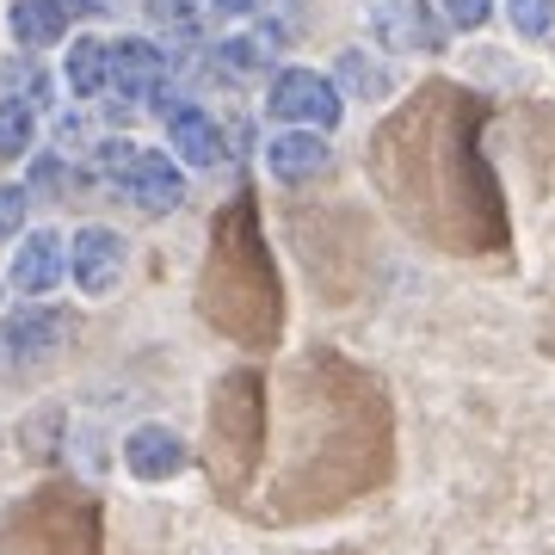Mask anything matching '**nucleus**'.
<instances>
[{
	"mask_svg": "<svg viewBox=\"0 0 555 555\" xmlns=\"http://www.w3.org/2000/svg\"><path fill=\"white\" fill-rule=\"evenodd\" d=\"M266 112H272L284 130H334L346 118V100H339V87L321 68H278L272 87H266Z\"/></svg>",
	"mask_w": 555,
	"mask_h": 555,
	"instance_id": "1",
	"label": "nucleus"
},
{
	"mask_svg": "<svg viewBox=\"0 0 555 555\" xmlns=\"http://www.w3.org/2000/svg\"><path fill=\"white\" fill-rule=\"evenodd\" d=\"M124 266H130V241L105 222H80L68 235V284L80 297H112L124 284Z\"/></svg>",
	"mask_w": 555,
	"mask_h": 555,
	"instance_id": "2",
	"label": "nucleus"
},
{
	"mask_svg": "<svg viewBox=\"0 0 555 555\" xmlns=\"http://www.w3.org/2000/svg\"><path fill=\"white\" fill-rule=\"evenodd\" d=\"M62 278H68V235L56 229H25L13 259H7V284L20 291V297H56Z\"/></svg>",
	"mask_w": 555,
	"mask_h": 555,
	"instance_id": "3",
	"label": "nucleus"
},
{
	"mask_svg": "<svg viewBox=\"0 0 555 555\" xmlns=\"http://www.w3.org/2000/svg\"><path fill=\"white\" fill-rule=\"evenodd\" d=\"M167 80H173V56L155 38H118L112 43V87L124 100L167 105Z\"/></svg>",
	"mask_w": 555,
	"mask_h": 555,
	"instance_id": "4",
	"label": "nucleus"
},
{
	"mask_svg": "<svg viewBox=\"0 0 555 555\" xmlns=\"http://www.w3.org/2000/svg\"><path fill=\"white\" fill-rule=\"evenodd\" d=\"M62 321L43 309V302H25V309H7L0 315V371H25V364H43L56 352Z\"/></svg>",
	"mask_w": 555,
	"mask_h": 555,
	"instance_id": "5",
	"label": "nucleus"
},
{
	"mask_svg": "<svg viewBox=\"0 0 555 555\" xmlns=\"http://www.w3.org/2000/svg\"><path fill=\"white\" fill-rule=\"evenodd\" d=\"M185 438L173 433V426H160V420H142V426H130L124 433V469H130V481H173L185 476Z\"/></svg>",
	"mask_w": 555,
	"mask_h": 555,
	"instance_id": "6",
	"label": "nucleus"
},
{
	"mask_svg": "<svg viewBox=\"0 0 555 555\" xmlns=\"http://www.w3.org/2000/svg\"><path fill=\"white\" fill-rule=\"evenodd\" d=\"M124 198L137 204L142 217H173L179 198H185V167L167 149H142L130 179H124Z\"/></svg>",
	"mask_w": 555,
	"mask_h": 555,
	"instance_id": "7",
	"label": "nucleus"
},
{
	"mask_svg": "<svg viewBox=\"0 0 555 555\" xmlns=\"http://www.w3.org/2000/svg\"><path fill=\"white\" fill-rule=\"evenodd\" d=\"M167 155H173L179 167L210 173V167H222V155H229V130H222L204 105H179V112H167Z\"/></svg>",
	"mask_w": 555,
	"mask_h": 555,
	"instance_id": "8",
	"label": "nucleus"
},
{
	"mask_svg": "<svg viewBox=\"0 0 555 555\" xmlns=\"http://www.w3.org/2000/svg\"><path fill=\"white\" fill-rule=\"evenodd\" d=\"M371 31L383 38V50H438L444 20L426 0H371Z\"/></svg>",
	"mask_w": 555,
	"mask_h": 555,
	"instance_id": "9",
	"label": "nucleus"
},
{
	"mask_svg": "<svg viewBox=\"0 0 555 555\" xmlns=\"http://www.w3.org/2000/svg\"><path fill=\"white\" fill-rule=\"evenodd\" d=\"M327 160H334V142L321 130H278L266 142V167L278 185H309L315 173H327Z\"/></svg>",
	"mask_w": 555,
	"mask_h": 555,
	"instance_id": "10",
	"label": "nucleus"
},
{
	"mask_svg": "<svg viewBox=\"0 0 555 555\" xmlns=\"http://www.w3.org/2000/svg\"><path fill=\"white\" fill-rule=\"evenodd\" d=\"M62 80L75 87L80 100H100L105 87H112V43L100 31H75L68 50H62Z\"/></svg>",
	"mask_w": 555,
	"mask_h": 555,
	"instance_id": "11",
	"label": "nucleus"
},
{
	"mask_svg": "<svg viewBox=\"0 0 555 555\" xmlns=\"http://www.w3.org/2000/svg\"><path fill=\"white\" fill-rule=\"evenodd\" d=\"M68 7L62 0H13L7 7V31H13V43L20 50H50V43L68 38Z\"/></svg>",
	"mask_w": 555,
	"mask_h": 555,
	"instance_id": "12",
	"label": "nucleus"
},
{
	"mask_svg": "<svg viewBox=\"0 0 555 555\" xmlns=\"http://www.w3.org/2000/svg\"><path fill=\"white\" fill-rule=\"evenodd\" d=\"M272 43H278L272 31H235V38H222L210 56H217V68H222L229 80H247V75H266V68L278 62Z\"/></svg>",
	"mask_w": 555,
	"mask_h": 555,
	"instance_id": "13",
	"label": "nucleus"
},
{
	"mask_svg": "<svg viewBox=\"0 0 555 555\" xmlns=\"http://www.w3.org/2000/svg\"><path fill=\"white\" fill-rule=\"evenodd\" d=\"M334 87H339V100H383V93L396 87V75H389L371 50H346V56H339V80H334Z\"/></svg>",
	"mask_w": 555,
	"mask_h": 555,
	"instance_id": "14",
	"label": "nucleus"
},
{
	"mask_svg": "<svg viewBox=\"0 0 555 555\" xmlns=\"http://www.w3.org/2000/svg\"><path fill=\"white\" fill-rule=\"evenodd\" d=\"M38 142V105L31 100H0V160L31 155Z\"/></svg>",
	"mask_w": 555,
	"mask_h": 555,
	"instance_id": "15",
	"label": "nucleus"
},
{
	"mask_svg": "<svg viewBox=\"0 0 555 555\" xmlns=\"http://www.w3.org/2000/svg\"><path fill=\"white\" fill-rule=\"evenodd\" d=\"M137 142L130 137H93L87 142V167H93V179H105V185H118L124 192V179H130V167H137Z\"/></svg>",
	"mask_w": 555,
	"mask_h": 555,
	"instance_id": "16",
	"label": "nucleus"
},
{
	"mask_svg": "<svg viewBox=\"0 0 555 555\" xmlns=\"http://www.w3.org/2000/svg\"><path fill=\"white\" fill-rule=\"evenodd\" d=\"M506 20L525 43H543L555 31V0H506Z\"/></svg>",
	"mask_w": 555,
	"mask_h": 555,
	"instance_id": "17",
	"label": "nucleus"
},
{
	"mask_svg": "<svg viewBox=\"0 0 555 555\" xmlns=\"http://www.w3.org/2000/svg\"><path fill=\"white\" fill-rule=\"evenodd\" d=\"M433 13L451 31H481V25L494 20V0H433Z\"/></svg>",
	"mask_w": 555,
	"mask_h": 555,
	"instance_id": "18",
	"label": "nucleus"
},
{
	"mask_svg": "<svg viewBox=\"0 0 555 555\" xmlns=\"http://www.w3.org/2000/svg\"><path fill=\"white\" fill-rule=\"evenodd\" d=\"M149 20L160 31H198V0H149Z\"/></svg>",
	"mask_w": 555,
	"mask_h": 555,
	"instance_id": "19",
	"label": "nucleus"
},
{
	"mask_svg": "<svg viewBox=\"0 0 555 555\" xmlns=\"http://www.w3.org/2000/svg\"><path fill=\"white\" fill-rule=\"evenodd\" d=\"M25 210H31V192L25 185H0V241L25 235Z\"/></svg>",
	"mask_w": 555,
	"mask_h": 555,
	"instance_id": "20",
	"label": "nucleus"
},
{
	"mask_svg": "<svg viewBox=\"0 0 555 555\" xmlns=\"http://www.w3.org/2000/svg\"><path fill=\"white\" fill-rule=\"evenodd\" d=\"M62 185H68V167H62L56 149L31 160V179H25V192H62Z\"/></svg>",
	"mask_w": 555,
	"mask_h": 555,
	"instance_id": "21",
	"label": "nucleus"
},
{
	"mask_svg": "<svg viewBox=\"0 0 555 555\" xmlns=\"http://www.w3.org/2000/svg\"><path fill=\"white\" fill-rule=\"evenodd\" d=\"M204 7H217V13H229V20H241V13H259V0H204Z\"/></svg>",
	"mask_w": 555,
	"mask_h": 555,
	"instance_id": "22",
	"label": "nucleus"
}]
</instances>
